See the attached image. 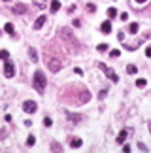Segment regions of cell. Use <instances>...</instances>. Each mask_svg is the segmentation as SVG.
Instances as JSON below:
<instances>
[{
  "instance_id": "83f0119b",
  "label": "cell",
  "mask_w": 151,
  "mask_h": 153,
  "mask_svg": "<svg viewBox=\"0 0 151 153\" xmlns=\"http://www.w3.org/2000/svg\"><path fill=\"white\" fill-rule=\"evenodd\" d=\"M87 10H89V11H94V10H96V6H94V4H87Z\"/></svg>"
},
{
  "instance_id": "d6986e66",
  "label": "cell",
  "mask_w": 151,
  "mask_h": 153,
  "mask_svg": "<svg viewBox=\"0 0 151 153\" xmlns=\"http://www.w3.org/2000/svg\"><path fill=\"white\" fill-rule=\"evenodd\" d=\"M0 59H4V61H8V59H10V53H8L6 49H2V51H0Z\"/></svg>"
},
{
  "instance_id": "836d02e7",
  "label": "cell",
  "mask_w": 151,
  "mask_h": 153,
  "mask_svg": "<svg viewBox=\"0 0 151 153\" xmlns=\"http://www.w3.org/2000/svg\"><path fill=\"white\" fill-rule=\"evenodd\" d=\"M2 136H6V132H4V131H0V140H2Z\"/></svg>"
},
{
  "instance_id": "e0dca14e",
  "label": "cell",
  "mask_w": 151,
  "mask_h": 153,
  "mask_svg": "<svg viewBox=\"0 0 151 153\" xmlns=\"http://www.w3.org/2000/svg\"><path fill=\"white\" fill-rule=\"evenodd\" d=\"M126 72H129V74H136V72H138V68L134 66V64H129V66H126Z\"/></svg>"
},
{
  "instance_id": "5bb4252c",
  "label": "cell",
  "mask_w": 151,
  "mask_h": 153,
  "mask_svg": "<svg viewBox=\"0 0 151 153\" xmlns=\"http://www.w3.org/2000/svg\"><path fill=\"white\" fill-rule=\"evenodd\" d=\"M125 140H126V131H121V132H119V136H117V142L123 144Z\"/></svg>"
},
{
  "instance_id": "4316f807",
  "label": "cell",
  "mask_w": 151,
  "mask_h": 153,
  "mask_svg": "<svg viewBox=\"0 0 151 153\" xmlns=\"http://www.w3.org/2000/svg\"><path fill=\"white\" fill-rule=\"evenodd\" d=\"M138 148H140L142 151H147V146H146V144H142V142H138Z\"/></svg>"
},
{
  "instance_id": "4dcf8cb0",
  "label": "cell",
  "mask_w": 151,
  "mask_h": 153,
  "mask_svg": "<svg viewBox=\"0 0 151 153\" xmlns=\"http://www.w3.org/2000/svg\"><path fill=\"white\" fill-rule=\"evenodd\" d=\"M123 151H125V153H129V151H130V146H126V144H125V146H123Z\"/></svg>"
},
{
  "instance_id": "d4e9b609",
  "label": "cell",
  "mask_w": 151,
  "mask_h": 153,
  "mask_svg": "<svg viewBox=\"0 0 151 153\" xmlns=\"http://www.w3.org/2000/svg\"><path fill=\"white\" fill-rule=\"evenodd\" d=\"M119 19H121V21H126V19H129V13H126V11H123L121 15H119Z\"/></svg>"
},
{
  "instance_id": "8fae6325",
  "label": "cell",
  "mask_w": 151,
  "mask_h": 153,
  "mask_svg": "<svg viewBox=\"0 0 151 153\" xmlns=\"http://www.w3.org/2000/svg\"><path fill=\"white\" fill-rule=\"evenodd\" d=\"M28 57H30V61H32V62H38V53H36L34 47H28Z\"/></svg>"
},
{
  "instance_id": "6da1fadb",
  "label": "cell",
  "mask_w": 151,
  "mask_h": 153,
  "mask_svg": "<svg viewBox=\"0 0 151 153\" xmlns=\"http://www.w3.org/2000/svg\"><path fill=\"white\" fill-rule=\"evenodd\" d=\"M34 87H36V91L40 95H44V91H45V76H44L42 70L34 72Z\"/></svg>"
},
{
  "instance_id": "9a60e30c",
  "label": "cell",
  "mask_w": 151,
  "mask_h": 153,
  "mask_svg": "<svg viewBox=\"0 0 151 153\" xmlns=\"http://www.w3.org/2000/svg\"><path fill=\"white\" fill-rule=\"evenodd\" d=\"M4 30L8 32V34H15V32H13V25H11V23H6V25H4Z\"/></svg>"
},
{
  "instance_id": "e575fe53",
  "label": "cell",
  "mask_w": 151,
  "mask_h": 153,
  "mask_svg": "<svg viewBox=\"0 0 151 153\" xmlns=\"http://www.w3.org/2000/svg\"><path fill=\"white\" fill-rule=\"evenodd\" d=\"M149 131H151V123H149Z\"/></svg>"
},
{
  "instance_id": "ba28073f",
  "label": "cell",
  "mask_w": 151,
  "mask_h": 153,
  "mask_svg": "<svg viewBox=\"0 0 151 153\" xmlns=\"http://www.w3.org/2000/svg\"><path fill=\"white\" fill-rule=\"evenodd\" d=\"M100 30L104 32V34H110V32H112V23H110V21H104V23L100 25Z\"/></svg>"
},
{
  "instance_id": "44dd1931",
  "label": "cell",
  "mask_w": 151,
  "mask_h": 153,
  "mask_svg": "<svg viewBox=\"0 0 151 153\" xmlns=\"http://www.w3.org/2000/svg\"><path fill=\"white\" fill-rule=\"evenodd\" d=\"M27 144H28V146H34V144H36V138H34L32 134H30L28 138H27Z\"/></svg>"
},
{
  "instance_id": "1f68e13d",
  "label": "cell",
  "mask_w": 151,
  "mask_h": 153,
  "mask_svg": "<svg viewBox=\"0 0 151 153\" xmlns=\"http://www.w3.org/2000/svg\"><path fill=\"white\" fill-rule=\"evenodd\" d=\"M146 55H147V57H151V45H149L147 49H146Z\"/></svg>"
},
{
  "instance_id": "d590c367",
  "label": "cell",
  "mask_w": 151,
  "mask_h": 153,
  "mask_svg": "<svg viewBox=\"0 0 151 153\" xmlns=\"http://www.w3.org/2000/svg\"><path fill=\"white\" fill-rule=\"evenodd\" d=\"M4 2H10V0H4Z\"/></svg>"
},
{
  "instance_id": "603a6c76",
  "label": "cell",
  "mask_w": 151,
  "mask_h": 153,
  "mask_svg": "<svg viewBox=\"0 0 151 153\" xmlns=\"http://www.w3.org/2000/svg\"><path fill=\"white\" fill-rule=\"evenodd\" d=\"M108 47H110L108 44H98V47H96V49H98V51H106Z\"/></svg>"
},
{
  "instance_id": "3957f363",
  "label": "cell",
  "mask_w": 151,
  "mask_h": 153,
  "mask_svg": "<svg viewBox=\"0 0 151 153\" xmlns=\"http://www.w3.org/2000/svg\"><path fill=\"white\" fill-rule=\"evenodd\" d=\"M4 74H6V78H13L15 76V64L10 59L4 62Z\"/></svg>"
},
{
  "instance_id": "7c38bea8",
  "label": "cell",
  "mask_w": 151,
  "mask_h": 153,
  "mask_svg": "<svg viewBox=\"0 0 151 153\" xmlns=\"http://www.w3.org/2000/svg\"><path fill=\"white\" fill-rule=\"evenodd\" d=\"M59 8H61V2H59V0H51V13H57Z\"/></svg>"
},
{
  "instance_id": "5b68a950",
  "label": "cell",
  "mask_w": 151,
  "mask_h": 153,
  "mask_svg": "<svg viewBox=\"0 0 151 153\" xmlns=\"http://www.w3.org/2000/svg\"><path fill=\"white\" fill-rule=\"evenodd\" d=\"M61 64H62V62H61L59 59H49L47 66H49V70H51V72H59V70H61Z\"/></svg>"
},
{
  "instance_id": "4fadbf2b",
  "label": "cell",
  "mask_w": 151,
  "mask_h": 153,
  "mask_svg": "<svg viewBox=\"0 0 151 153\" xmlns=\"http://www.w3.org/2000/svg\"><path fill=\"white\" fill-rule=\"evenodd\" d=\"M81 138H74V140H70V146H72L74 149H77V148H81Z\"/></svg>"
},
{
  "instance_id": "2e32d148",
  "label": "cell",
  "mask_w": 151,
  "mask_h": 153,
  "mask_svg": "<svg viewBox=\"0 0 151 153\" xmlns=\"http://www.w3.org/2000/svg\"><path fill=\"white\" fill-rule=\"evenodd\" d=\"M138 28H140V27H138V23H130V27H129V30L132 32V34H136Z\"/></svg>"
},
{
  "instance_id": "ac0fdd59",
  "label": "cell",
  "mask_w": 151,
  "mask_h": 153,
  "mask_svg": "<svg viewBox=\"0 0 151 153\" xmlns=\"http://www.w3.org/2000/svg\"><path fill=\"white\" fill-rule=\"evenodd\" d=\"M146 85H147L146 79H142V78H140V79H136V87H140V89H142V87H146Z\"/></svg>"
},
{
  "instance_id": "f1b7e54d",
  "label": "cell",
  "mask_w": 151,
  "mask_h": 153,
  "mask_svg": "<svg viewBox=\"0 0 151 153\" xmlns=\"http://www.w3.org/2000/svg\"><path fill=\"white\" fill-rule=\"evenodd\" d=\"M117 38H119V42H123V40H125V32H119Z\"/></svg>"
},
{
  "instance_id": "9c48e42d",
  "label": "cell",
  "mask_w": 151,
  "mask_h": 153,
  "mask_svg": "<svg viewBox=\"0 0 151 153\" xmlns=\"http://www.w3.org/2000/svg\"><path fill=\"white\" fill-rule=\"evenodd\" d=\"M25 11H27V4H21L19 2V4L13 6V13H25Z\"/></svg>"
},
{
  "instance_id": "30bf717a",
  "label": "cell",
  "mask_w": 151,
  "mask_h": 153,
  "mask_svg": "<svg viewBox=\"0 0 151 153\" xmlns=\"http://www.w3.org/2000/svg\"><path fill=\"white\" fill-rule=\"evenodd\" d=\"M44 25H45V15H40V17L36 19V23H34V28H36V30H40Z\"/></svg>"
},
{
  "instance_id": "7402d4cb",
  "label": "cell",
  "mask_w": 151,
  "mask_h": 153,
  "mask_svg": "<svg viewBox=\"0 0 151 153\" xmlns=\"http://www.w3.org/2000/svg\"><path fill=\"white\" fill-rule=\"evenodd\" d=\"M51 149H53V151H62V148H61V144H57V142H53V146H51Z\"/></svg>"
},
{
  "instance_id": "277c9868",
  "label": "cell",
  "mask_w": 151,
  "mask_h": 153,
  "mask_svg": "<svg viewBox=\"0 0 151 153\" xmlns=\"http://www.w3.org/2000/svg\"><path fill=\"white\" fill-rule=\"evenodd\" d=\"M23 110H25L27 114H34V111L38 110V104L34 100H25L23 102Z\"/></svg>"
},
{
  "instance_id": "ffe728a7",
  "label": "cell",
  "mask_w": 151,
  "mask_h": 153,
  "mask_svg": "<svg viewBox=\"0 0 151 153\" xmlns=\"http://www.w3.org/2000/svg\"><path fill=\"white\" fill-rule=\"evenodd\" d=\"M108 15H110V17H115V15H117V10H115V8H108Z\"/></svg>"
},
{
  "instance_id": "484cf974",
  "label": "cell",
  "mask_w": 151,
  "mask_h": 153,
  "mask_svg": "<svg viewBox=\"0 0 151 153\" xmlns=\"http://www.w3.org/2000/svg\"><path fill=\"white\" fill-rule=\"evenodd\" d=\"M110 55H112V57L115 59V57H119V55H121V51H119V49H113L112 53H110Z\"/></svg>"
},
{
  "instance_id": "7a4b0ae2",
  "label": "cell",
  "mask_w": 151,
  "mask_h": 153,
  "mask_svg": "<svg viewBox=\"0 0 151 153\" xmlns=\"http://www.w3.org/2000/svg\"><path fill=\"white\" fill-rule=\"evenodd\" d=\"M59 34H61V38H62V40H68V42H72V44H76V45H77L76 38H74V34H72V30H70L68 27H62V28L59 30Z\"/></svg>"
},
{
  "instance_id": "d6a6232c",
  "label": "cell",
  "mask_w": 151,
  "mask_h": 153,
  "mask_svg": "<svg viewBox=\"0 0 151 153\" xmlns=\"http://www.w3.org/2000/svg\"><path fill=\"white\" fill-rule=\"evenodd\" d=\"M134 2H138V4H144V2H147V0H134Z\"/></svg>"
},
{
  "instance_id": "8992f818",
  "label": "cell",
  "mask_w": 151,
  "mask_h": 153,
  "mask_svg": "<svg viewBox=\"0 0 151 153\" xmlns=\"http://www.w3.org/2000/svg\"><path fill=\"white\" fill-rule=\"evenodd\" d=\"M100 68H102V70H104L106 74L110 76V79H112V81H117V79H119V78H117V74H115V72H112V70H110V68L106 66V64H104V62H100Z\"/></svg>"
},
{
  "instance_id": "cb8c5ba5",
  "label": "cell",
  "mask_w": 151,
  "mask_h": 153,
  "mask_svg": "<svg viewBox=\"0 0 151 153\" xmlns=\"http://www.w3.org/2000/svg\"><path fill=\"white\" fill-rule=\"evenodd\" d=\"M44 125L45 127H51L53 123H51V117H44Z\"/></svg>"
},
{
  "instance_id": "f546056e",
  "label": "cell",
  "mask_w": 151,
  "mask_h": 153,
  "mask_svg": "<svg viewBox=\"0 0 151 153\" xmlns=\"http://www.w3.org/2000/svg\"><path fill=\"white\" fill-rule=\"evenodd\" d=\"M106 93H108V91H100V95H98V98L102 100V98H104V96H106Z\"/></svg>"
},
{
  "instance_id": "52a82bcc",
  "label": "cell",
  "mask_w": 151,
  "mask_h": 153,
  "mask_svg": "<svg viewBox=\"0 0 151 153\" xmlns=\"http://www.w3.org/2000/svg\"><path fill=\"white\" fill-rule=\"evenodd\" d=\"M66 117H68L72 123H77V121H81V119H83L79 114H72V111H66Z\"/></svg>"
}]
</instances>
